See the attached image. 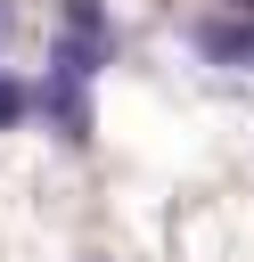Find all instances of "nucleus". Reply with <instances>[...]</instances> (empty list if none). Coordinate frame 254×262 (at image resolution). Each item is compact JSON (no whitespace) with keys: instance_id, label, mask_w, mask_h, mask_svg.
<instances>
[{"instance_id":"3","label":"nucleus","mask_w":254,"mask_h":262,"mask_svg":"<svg viewBox=\"0 0 254 262\" xmlns=\"http://www.w3.org/2000/svg\"><path fill=\"white\" fill-rule=\"evenodd\" d=\"M107 57H115V41H90V33H57V49H49V66H66V74H107Z\"/></svg>"},{"instance_id":"1","label":"nucleus","mask_w":254,"mask_h":262,"mask_svg":"<svg viewBox=\"0 0 254 262\" xmlns=\"http://www.w3.org/2000/svg\"><path fill=\"white\" fill-rule=\"evenodd\" d=\"M33 115H41L66 147H90V82H82V74L49 66V74L33 82Z\"/></svg>"},{"instance_id":"6","label":"nucleus","mask_w":254,"mask_h":262,"mask_svg":"<svg viewBox=\"0 0 254 262\" xmlns=\"http://www.w3.org/2000/svg\"><path fill=\"white\" fill-rule=\"evenodd\" d=\"M221 8H238V16H254V0H221Z\"/></svg>"},{"instance_id":"4","label":"nucleus","mask_w":254,"mask_h":262,"mask_svg":"<svg viewBox=\"0 0 254 262\" xmlns=\"http://www.w3.org/2000/svg\"><path fill=\"white\" fill-rule=\"evenodd\" d=\"M57 25H66V33H90V41H115L107 0H57Z\"/></svg>"},{"instance_id":"2","label":"nucleus","mask_w":254,"mask_h":262,"mask_svg":"<svg viewBox=\"0 0 254 262\" xmlns=\"http://www.w3.org/2000/svg\"><path fill=\"white\" fill-rule=\"evenodd\" d=\"M188 49H197L205 66H254V16H238V8L197 16V25H188Z\"/></svg>"},{"instance_id":"5","label":"nucleus","mask_w":254,"mask_h":262,"mask_svg":"<svg viewBox=\"0 0 254 262\" xmlns=\"http://www.w3.org/2000/svg\"><path fill=\"white\" fill-rule=\"evenodd\" d=\"M33 115V82H16V74H0V131H16Z\"/></svg>"}]
</instances>
